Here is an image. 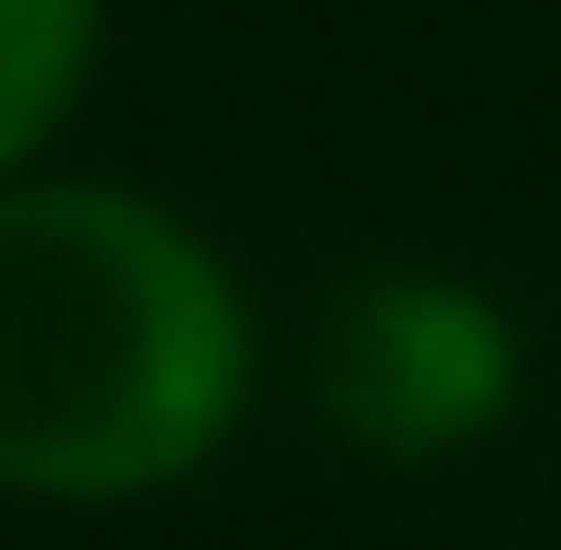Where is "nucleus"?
<instances>
[{
  "instance_id": "nucleus-2",
  "label": "nucleus",
  "mask_w": 561,
  "mask_h": 550,
  "mask_svg": "<svg viewBox=\"0 0 561 550\" xmlns=\"http://www.w3.org/2000/svg\"><path fill=\"white\" fill-rule=\"evenodd\" d=\"M310 402L344 447L390 470L458 459L516 413V321L436 264H378L321 298L310 333Z\"/></svg>"
},
{
  "instance_id": "nucleus-3",
  "label": "nucleus",
  "mask_w": 561,
  "mask_h": 550,
  "mask_svg": "<svg viewBox=\"0 0 561 550\" xmlns=\"http://www.w3.org/2000/svg\"><path fill=\"white\" fill-rule=\"evenodd\" d=\"M92 58H104V0H0V184L69 127Z\"/></svg>"
},
{
  "instance_id": "nucleus-1",
  "label": "nucleus",
  "mask_w": 561,
  "mask_h": 550,
  "mask_svg": "<svg viewBox=\"0 0 561 550\" xmlns=\"http://www.w3.org/2000/svg\"><path fill=\"white\" fill-rule=\"evenodd\" d=\"M252 298L138 184H0V493L138 505L229 447Z\"/></svg>"
}]
</instances>
